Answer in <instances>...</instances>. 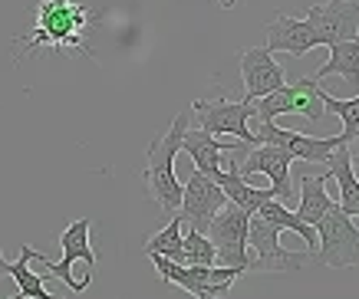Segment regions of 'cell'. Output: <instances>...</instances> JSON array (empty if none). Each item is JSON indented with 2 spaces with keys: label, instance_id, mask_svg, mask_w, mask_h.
Here are the masks:
<instances>
[{
  "label": "cell",
  "instance_id": "10",
  "mask_svg": "<svg viewBox=\"0 0 359 299\" xmlns=\"http://www.w3.org/2000/svg\"><path fill=\"white\" fill-rule=\"evenodd\" d=\"M224 204H228V194L221 191V184L195 168L188 174V181L182 184V207H178V214H182V221H188L191 230L205 234L208 224L215 221V214Z\"/></svg>",
  "mask_w": 359,
  "mask_h": 299
},
{
  "label": "cell",
  "instance_id": "1",
  "mask_svg": "<svg viewBox=\"0 0 359 299\" xmlns=\"http://www.w3.org/2000/svg\"><path fill=\"white\" fill-rule=\"evenodd\" d=\"M96 20L99 13L83 7L79 0H40L30 33L13 40V46L20 50L17 60L27 53H40V50H56L66 56H93L86 36L93 33Z\"/></svg>",
  "mask_w": 359,
  "mask_h": 299
},
{
  "label": "cell",
  "instance_id": "4",
  "mask_svg": "<svg viewBox=\"0 0 359 299\" xmlns=\"http://www.w3.org/2000/svg\"><path fill=\"white\" fill-rule=\"evenodd\" d=\"M316 263L333 270L359 267V227L353 224V217L343 214L339 204H330L327 217L316 224Z\"/></svg>",
  "mask_w": 359,
  "mask_h": 299
},
{
  "label": "cell",
  "instance_id": "5",
  "mask_svg": "<svg viewBox=\"0 0 359 299\" xmlns=\"http://www.w3.org/2000/svg\"><path fill=\"white\" fill-rule=\"evenodd\" d=\"M89 227H93V221H89V217H79V221H73V224L60 234V246H63V256H60V260H46L40 250H36V256H33L36 263H43L50 277H56L60 283H66L73 293H83V289L89 286V279H93V277L73 279V263H76V260L86 263L89 273H96V250H93V244H89Z\"/></svg>",
  "mask_w": 359,
  "mask_h": 299
},
{
  "label": "cell",
  "instance_id": "24",
  "mask_svg": "<svg viewBox=\"0 0 359 299\" xmlns=\"http://www.w3.org/2000/svg\"><path fill=\"white\" fill-rule=\"evenodd\" d=\"M320 99H323V109H330V112H337L339 118H343V139H353L359 132V96L356 99H337V96H330L327 89H320Z\"/></svg>",
  "mask_w": 359,
  "mask_h": 299
},
{
  "label": "cell",
  "instance_id": "22",
  "mask_svg": "<svg viewBox=\"0 0 359 299\" xmlns=\"http://www.w3.org/2000/svg\"><path fill=\"white\" fill-rule=\"evenodd\" d=\"M257 217H264L267 224H273L277 230H294L300 240H304L306 246H310V253H313V246H316V227H310L306 221H300L287 204H280L277 197H271V201L264 204L261 211H257Z\"/></svg>",
  "mask_w": 359,
  "mask_h": 299
},
{
  "label": "cell",
  "instance_id": "14",
  "mask_svg": "<svg viewBox=\"0 0 359 299\" xmlns=\"http://www.w3.org/2000/svg\"><path fill=\"white\" fill-rule=\"evenodd\" d=\"M182 151L195 161V168L201 171V174L215 178L221 171V155H224V151H228V155L248 151V145H244V141H221L218 135H211L205 128H185V135H182Z\"/></svg>",
  "mask_w": 359,
  "mask_h": 299
},
{
  "label": "cell",
  "instance_id": "6",
  "mask_svg": "<svg viewBox=\"0 0 359 299\" xmlns=\"http://www.w3.org/2000/svg\"><path fill=\"white\" fill-rule=\"evenodd\" d=\"M248 221H250V214L228 201L215 214V221L208 224L205 234H208V240L215 244V263H218V267H238L248 273V267H250Z\"/></svg>",
  "mask_w": 359,
  "mask_h": 299
},
{
  "label": "cell",
  "instance_id": "12",
  "mask_svg": "<svg viewBox=\"0 0 359 299\" xmlns=\"http://www.w3.org/2000/svg\"><path fill=\"white\" fill-rule=\"evenodd\" d=\"M290 165H294V158L283 148H277V145H254V148H248V158L238 161V171L244 178L267 174L273 188V197L280 204H290L297 197V188L290 181Z\"/></svg>",
  "mask_w": 359,
  "mask_h": 299
},
{
  "label": "cell",
  "instance_id": "23",
  "mask_svg": "<svg viewBox=\"0 0 359 299\" xmlns=\"http://www.w3.org/2000/svg\"><path fill=\"white\" fill-rule=\"evenodd\" d=\"M290 112L297 116H306L310 122H320L323 118V99H320V83L316 79H300V83L290 85Z\"/></svg>",
  "mask_w": 359,
  "mask_h": 299
},
{
  "label": "cell",
  "instance_id": "9",
  "mask_svg": "<svg viewBox=\"0 0 359 299\" xmlns=\"http://www.w3.org/2000/svg\"><path fill=\"white\" fill-rule=\"evenodd\" d=\"M306 27L313 30L316 46H333L343 40H359V0H327L306 11Z\"/></svg>",
  "mask_w": 359,
  "mask_h": 299
},
{
  "label": "cell",
  "instance_id": "17",
  "mask_svg": "<svg viewBox=\"0 0 359 299\" xmlns=\"http://www.w3.org/2000/svg\"><path fill=\"white\" fill-rule=\"evenodd\" d=\"M215 181L221 184V191L228 194L231 204H238L241 211H248V214H257L264 204L273 197V188H254V184L241 174L238 161H231L228 168H221L218 174H215Z\"/></svg>",
  "mask_w": 359,
  "mask_h": 299
},
{
  "label": "cell",
  "instance_id": "21",
  "mask_svg": "<svg viewBox=\"0 0 359 299\" xmlns=\"http://www.w3.org/2000/svg\"><path fill=\"white\" fill-rule=\"evenodd\" d=\"M182 214H172V221L152 234L145 240V253L149 256H165V260H172V263H185V250H182V240H185V230H182Z\"/></svg>",
  "mask_w": 359,
  "mask_h": 299
},
{
  "label": "cell",
  "instance_id": "20",
  "mask_svg": "<svg viewBox=\"0 0 359 299\" xmlns=\"http://www.w3.org/2000/svg\"><path fill=\"white\" fill-rule=\"evenodd\" d=\"M327 76H343L346 83H359V40H343L330 46V60L310 79L320 83Z\"/></svg>",
  "mask_w": 359,
  "mask_h": 299
},
{
  "label": "cell",
  "instance_id": "2",
  "mask_svg": "<svg viewBox=\"0 0 359 299\" xmlns=\"http://www.w3.org/2000/svg\"><path fill=\"white\" fill-rule=\"evenodd\" d=\"M188 128V112H178L172 118L168 132H162L158 139L145 151V168H142V181L145 191L165 214H178L182 207V184L175 178V158L182 151V135Z\"/></svg>",
  "mask_w": 359,
  "mask_h": 299
},
{
  "label": "cell",
  "instance_id": "8",
  "mask_svg": "<svg viewBox=\"0 0 359 299\" xmlns=\"http://www.w3.org/2000/svg\"><path fill=\"white\" fill-rule=\"evenodd\" d=\"M191 112L198 116V128H205L211 135H234L238 141H244L248 148L261 145L257 135L250 132V118H254V102L241 99V102H228V99H195Z\"/></svg>",
  "mask_w": 359,
  "mask_h": 299
},
{
  "label": "cell",
  "instance_id": "11",
  "mask_svg": "<svg viewBox=\"0 0 359 299\" xmlns=\"http://www.w3.org/2000/svg\"><path fill=\"white\" fill-rule=\"evenodd\" d=\"M261 145H277L283 148L294 161H327L330 151L343 145V135H333V139H316V135H304V132H294V128H280L273 122H257L250 128Z\"/></svg>",
  "mask_w": 359,
  "mask_h": 299
},
{
  "label": "cell",
  "instance_id": "18",
  "mask_svg": "<svg viewBox=\"0 0 359 299\" xmlns=\"http://www.w3.org/2000/svg\"><path fill=\"white\" fill-rule=\"evenodd\" d=\"M327 174L339 184V197H343V214L346 217H359V178L356 168H353V158H349V141L337 145L327 158Z\"/></svg>",
  "mask_w": 359,
  "mask_h": 299
},
{
  "label": "cell",
  "instance_id": "15",
  "mask_svg": "<svg viewBox=\"0 0 359 299\" xmlns=\"http://www.w3.org/2000/svg\"><path fill=\"white\" fill-rule=\"evenodd\" d=\"M267 50L271 53H290V56H306L310 50H316V36L306 27V20L277 13L267 23Z\"/></svg>",
  "mask_w": 359,
  "mask_h": 299
},
{
  "label": "cell",
  "instance_id": "19",
  "mask_svg": "<svg viewBox=\"0 0 359 299\" xmlns=\"http://www.w3.org/2000/svg\"><path fill=\"white\" fill-rule=\"evenodd\" d=\"M327 181H330V174L323 171V174H304L300 178V207H297V217L300 221H306L310 227H316L323 217H327L330 211V204H333V197L327 194Z\"/></svg>",
  "mask_w": 359,
  "mask_h": 299
},
{
  "label": "cell",
  "instance_id": "25",
  "mask_svg": "<svg viewBox=\"0 0 359 299\" xmlns=\"http://www.w3.org/2000/svg\"><path fill=\"white\" fill-rule=\"evenodd\" d=\"M182 250H185L188 267H215V244L208 240V234H198V230L188 227L185 240H182Z\"/></svg>",
  "mask_w": 359,
  "mask_h": 299
},
{
  "label": "cell",
  "instance_id": "27",
  "mask_svg": "<svg viewBox=\"0 0 359 299\" xmlns=\"http://www.w3.org/2000/svg\"><path fill=\"white\" fill-rule=\"evenodd\" d=\"M241 0H218V7H224V11H231V7H238Z\"/></svg>",
  "mask_w": 359,
  "mask_h": 299
},
{
  "label": "cell",
  "instance_id": "3",
  "mask_svg": "<svg viewBox=\"0 0 359 299\" xmlns=\"http://www.w3.org/2000/svg\"><path fill=\"white\" fill-rule=\"evenodd\" d=\"M155 270L165 283L185 289L188 296L195 299H228L234 279L244 277V270L238 267H188V263H172L165 256H152Z\"/></svg>",
  "mask_w": 359,
  "mask_h": 299
},
{
  "label": "cell",
  "instance_id": "16",
  "mask_svg": "<svg viewBox=\"0 0 359 299\" xmlns=\"http://www.w3.org/2000/svg\"><path fill=\"white\" fill-rule=\"evenodd\" d=\"M33 256H36L33 246H23L20 260H13V263L4 260V253H0V277H13V283H17V293L7 299H63V296H53V293L46 289V279L30 270Z\"/></svg>",
  "mask_w": 359,
  "mask_h": 299
},
{
  "label": "cell",
  "instance_id": "26",
  "mask_svg": "<svg viewBox=\"0 0 359 299\" xmlns=\"http://www.w3.org/2000/svg\"><path fill=\"white\" fill-rule=\"evenodd\" d=\"M349 158H353V168L359 171V132L349 139Z\"/></svg>",
  "mask_w": 359,
  "mask_h": 299
},
{
  "label": "cell",
  "instance_id": "13",
  "mask_svg": "<svg viewBox=\"0 0 359 299\" xmlns=\"http://www.w3.org/2000/svg\"><path fill=\"white\" fill-rule=\"evenodd\" d=\"M241 79H244V99H250V102H257L267 92H277L280 85H287V73L271 56L267 46L241 50Z\"/></svg>",
  "mask_w": 359,
  "mask_h": 299
},
{
  "label": "cell",
  "instance_id": "7",
  "mask_svg": "<svg viewBox=\"0 0 359 299\" xmlns=\"http://www.w3.org/2000/svg\"><path fill=\"white\" fill-rule=\"evenodd\" d=\"M248 244L257 250V256L250 260L248 273H297L313 256L310 250H304V253L283 250L280 230L273 224H267L264 217H257V214H250V221H248Z\"/></svg>",
  "mask_w": 359,
  "mask_h": 299
}]
</instances>
